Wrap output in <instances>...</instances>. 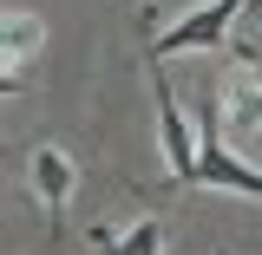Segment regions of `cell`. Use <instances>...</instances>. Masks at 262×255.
<instances>
[{"mask_svg":"<svg viewBox=\"0 0 262 255\" xmlns=\"http://www.w3.org/2000/svg\"><path fill=\"white\" fill-rule=\"evenodd\" d=\"M190 190H236V196H262V170L243 164L229 151V131L223 111H216V92L196 98V170H190Z\"/></svg>","mask_w":262,"mask_h":255,"instance_id":"obj_1","label":"cell"},{"mask_svg":"<svg viewBox=\"0 0 262 255\" xmlns=\"http://www.w3.org/2000/svg\"><path fill=\"white\" fill-rule=\"evenodd\" d=\"M256 7V0H203L190 7L177 27H164L144 39V59H170V53H203V46H229L236 39V13Z\"/></svg>","mask_w":262,"mask_h":255,"instance_id":"obj_2","label":"cell"},{"mask_svg":"<svg viewBox=\"0 0 262 255\" xmlns=\"http://www.w3.org/2000/svg\"><path fill=\"white\" fill-rule=\"evenodd\" d=\"M151 105H158V144H164V190H190L196 144H190V118L177 105V85L164 79V59H151Z\"/></svg>","mask_w":262,"mask_h":255,"instance_id":"obj_3","label":"cell"},{"mask_svg":"<svg viewBox=\"0 0 262 255\" xmlns=\"http://www.w3.org/2000/svg\"><path fill=\"white\" fill-rule=\"evenodd\" d=\"M39 46H46V20L7 7V13H0V92L7 98L27 92V65L39 59Z\"/></svg>","mask_w":262,"mask_h":255,"instance_id":"obj_4","label":"cell"},{"mask_svg":"<svg viewBox=\"0 0 262 255\" xmlns=\"http://www.w3.org/2000/svg\"><path fill=\"white\" fill-rule=\"evenodd\" d=\"M27 183H33V196H39V210L59 223V216H66V196L79 190V164L66 157L59 144H33V151H27Z\"/></svg>","mask_w":262,"mask_h":255,"instance_id":"obj_5","label":"cell"},{"mask_svg":"<svg viewBox=\"0 0 262 255\" xmlns=\"http://www.w3.org/2000/svg\"><path fill=\"white\" fill-rule=\"evenodd\" d=\"M216 111H223V131H229V137L262 144V79H256V65H243V79H223Z\"/></svg>","mask_w":262,"mask_h":255,"instance_id":"obj_6","label":"cell"},{"mask_svg":"<svg viewBox=\"0 0 262 255\" xmlns=\"http://www.w3.org/2000/svg\"><path fill=\"white\" fill-rule=\"evenodd\" d=\"M92 242H98V255H164V229L144 216L131 229H92Z\"/></svg>","mask_w":262,"mask_h":255,"instance_id":"obj_7","label":"cell"},{"mask_svg":"<svg viewBox=\"0 0 262 255\" xmlns=\"http://www.w3.org/2000/svg\"><path fill=\"white\" fill-rule=\"evenodd\" d=\"M229 53H236V65H256L262 72V0H256V39H229Z\"/></svg>","mask_w":262,"mask_h":255,"instance_id":"obj_8","label":"cell"}]
</instances>
